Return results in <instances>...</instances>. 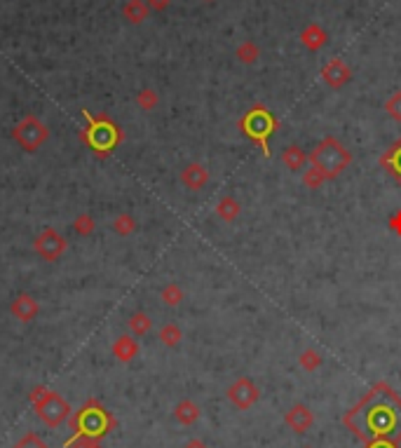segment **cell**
<instances>
[{"label":"cell","mask_w":401,"mask_h":448,"mask_svg":"<svg viewBox=\"0 0 401 448\" xmlns=\"http://www.w3.org/2000/svg\"><path fill=\"white\" fill-rule=\"evenodd\" d=\"M350 164H352V153L335 137H324L315 146V150L310 153V167L320 169L326 176V181L338 179Z\"/></svg>","instance_id":"obj_1"},{"label":"cell","mask_w":401,"mask_h":448,"mask_svg":"<svg viewBox=\"0 0 401 448\" xmlns=\"http://www.w3.org/2000/svg\"><path fill=\"white\" fill-rule=\"evenodd\" d=\"M87 127L82 132V139L90 148L97 153L99 157H106L115 150V146L125 139L122 129L110 120L108 115H92L90 110H85Z\"/></svg>","instance_id":"obj_2"},{"label":"cell","mask_w":401,"mask_h":448,"mask_svg":"<svg viewBox=\"0 0 401 448\" xmlns=\"http://www.w3.org/2000/svg\"><path fill=\"white\" fill-rule=\"evenodd\" d=\"M237 125H239V132L244 134L246 139H251L253 144L261 146L263 155L270 157V137H273V132L280 129V120H277L265 106L256 104L239 117Z\"/></svg>","instance_id":"obj_3"},{"label":"cell","mask_w":401,"mask_h":448,"mask_svg":"<svg viewBox=\"0 0 401 448\" xmlns=\"http://www.w3.org/2000/svg\"><path fill=\"white\" fill-rule=\"evenodd\" d=\"M12 137H14V141L26 153H35L47 141V137H50V129H47L45 122L38 120L35 115H26L14 125Z\"/></svg>","instance_id":"obj_4"},{"label":"cell","mask_w":401,"mask_h":448,"mask_svg":"<svg viewBox=\"0 0 401 448\" xmlns=\"http://www.w3.org/2000/svg\"><path fill=\"white\" fill-rule=\"evenodd\" d=\"M31 399H33V404H38L40 418H43L47 425H59V422H61L68 413V406L63 404V399L55 392L43 390V387L33 390Z\"/></svg>","instance_id":"obj_5"},{"label":"cell","mask_w":401,"mask_h":448,"mask_svg":"<svg viewBox=\"0 0 401 448\" xmlns=\"http://www.w3.org/2000/svg\"><path fill=\"white\" fill-rule=\"evenodd\" d=\"M66 249H68L66 237H63L61 233H57L55 228H45L43 233L33 240V251L47 263L59 261V258L66 253Z\"/></svg>","instance_id":"obj_6"},{"label":"cell","mask_w":401,"mask_h":448,"mask_svg":"<svg viewBox=\"0 0 401 448\" xmlns=\"http://www.w3.org/2000/svg\"><path fill=\"white\" fill-rule=\"evenodd\" d=\"M258 399H261V390H258L256 382L251 378H246V376H239V378L228 387V402L239 411H249L253 404H258Z\"/></svg>","instance_id":"obj_7"},{"label":"cell","mask_w":401,"mask_h":448,"mask_svg":"<svg viewBox=\"0 0 401 448\" xmlns=\"http://www.w3.org/2000/svg\"><path fill=\"white\" fill-rule=\"evenodd\" d=\"M322 80L326 82L331 90H340L347 82L352 80V68L347 66L340 57H333L331 61H326V66L322 68Z\"/></svg>","instance_id":"obj_8"},{"label":"cell","mask_w":401,"mask_h":448,"mask_svg":"<svg viewBox=\"0 0 401 448\" xmlns=\"http://www.w3.org/2000/svg\"><path fill=\"white\" fill-rule=\"evenodd\" d=\"M110 425V418L108 413H106L104 409H99L97 404H92V406H87L85 411H82V416H80V429H82V434H104L106 432V427Z\"/></svg>","instance_id":"obj_9"},{"label":"cell","mask_w":401,"mask_h":448,"mask_svg":"<svg viewBox=\"0 0 401 448\" xmlns=\"http://www.w3.org/2000/svg\"><path fill=\"white\" fill-rule=\"evenodd\" d=\"M284 422L288 425V429H293L296 434H305L312 425H315V413L310 411L308 404H293L291 409L286 411Z\"/></svg>","instance_id":"obj_10"},{"label":"cell","mask_w":401,"mask_h":448,"mask_svg":"<svg viewBox=\"0 0 401 448\" xmlns=\"http://www.w3.org/2000/svg\"><path fill=\"white\" fill-rule=\"evenodd\" d=\"M181 184H184L188 191L197 193V191H202L206 184H209V172H206L204 164L190 162V164H186V167L181 169Z\"/></svg>","instance_id":"obj_11"},{"label":"cell","mask_w":401,"mask_h":448,"mask_svg":"<svg viewBox=\"0 0 401 448\" xmlns=\"http://www.w3.org/2000/svg\"><path fill=\"white\" fill-rule=\"evenodd\" d=\"M10 312H12V317H17L19 322L28 324V322H33L35 315L40 312V305H38V300L33 296H28V293H19V296L12 300Z\"/></svg>","instance_id":"obj_12"},{"label":"cell","mask_w":401,"mask_h":448,"mask_svg":"<svg viewBox=\"0 0 401 448\" xmlns=\"http://www.w3.org/2000/svg\"><path fill=\"white\" fill-rule=\"evenodd\" d=\"M326 40H329V35L326 31L320 26V23H308V26L300 31V43H303L305 50H310V52H320L324 45H326Z\"/></svg>","instance_id":"obj_13"},{"label":"cell","mask_w":401,"mask_h":448,"mask_svg":"<svg viewBox=\"0 0 401 448\" xmlns=\"http://www.w3.org/2000/svg\"><path fill=\"white\" fill-rule=\"evenodd\" d=\"M305 162H310V155L300 148V146L291 144L282 150V164H284L288 172H300V169L305 167Z\"/></svg>","instance_id":"obj_14"},{"label":"cell","mask_w":401,"mask_h":448,"mask_svg":"<svg viewBox=\"0 0 401 448\" xmlns=\"http://www.w3.org/2000/svg\"><path fill=\"white\" fill-rule=\"evenodd\" d=\"M148 3L146 0H127L125 5H122V17L129 21V23H134V26H139V23H144L146 19H148Z\"/></svg>","instance_id":"obj_15"},{"label":"cell","mask_w":401,"mask_h":448,"mask_svg":"<svg viewBox=\"0 0 401 448\" xmlns=\"http://www.w3.org/2000/svg\"><path fill=\"white\" fill-rule=\"evenodd\" d=\"M239 214H242V204H239L237 197L226 195V197L218 199V204H216V216H218V219H221L223 223L237 221Z\"/></svg>","instance_id":"obj_16"},{"label":"cell","mask_w":401,"mask_h":448,"mask_svg":"<svg viewBox=\"0 0 401 448\" xmlns=\"http://www.w3.org/2000/svg\"><path fill=\"white\" fill-rule=\"evenodd\" d=\"M378 164H380V167H385L387 172L397 179V184L401 186V139L385 153V155H380Z\"/></svg>","instance_id":"obj_17"},{"label":"cell","mask_w":401,"mask_h":448,"mask_svg":"<svg viewBox=\"0 0 401 448\" xmlns=\"http://www.w3.org/2000/svg\"><path fill=\"white\" fill-rule=\"evenodd\" d=\"M113 355L120 359V362H132V359L139 355L137 338H132V335H120L113 343Z\"/></svg>","instance_id":"obj_18"},{"label":"cell","mask_w":401,"mask_h":448,"mask_svg":"<svg viewBox=\"0 0 401 448\" xmlns=\"http://www.w3.org/2000/svg\"><path fill=\"white\" fill-rule=\"evenodd\" d=\"M174 418L181 422V425H193V422L199 420V406L195 402H190V399H184V402L176 404Z\"/></svg>","instance_id":"obj_19"},{"label":"cell","mask_w":401,"mask_h":448,"mask_svg":"<svg viewBox=\"0 0 401 448\" xmlns=\"http://www.w3.org/2000/svg\"><path fill=\"white\" fill-rule=\"evenodd\" d=\"M235 57H237L242 64L251 66V64H256L258 57H261V47L253 43V40H244V43L237 45V50H235Z\"/></svg>","instance_id":"obj_20"},{"label":"cell","mask_w":401,"mask_h":448,"mask_svg":"<svg viewBox=\"0 0 401 448\" xmlns=\"http://www.w3.org/2000/svg\"><path fill=\"white\" fill-rule=\"evenodd\" d=\"M157 338H160V343H162L164 347H176V345L181 343V338H184V331H181L179 324L167 322V324H164V327L160 329Z\"/></svg>","instance_id":"obj_21"},{"label":"cell","mask_w":401,"mask_h":448,"mask_svg":"<svg viewBox=\"0 0 401 448\" xmlns=\"http://www.w3.org/2000/svg\"><path fill=\"white\" fill-rule=\"evenodd\" d=\"M298 362H300V369H303V371H308V373H315V371H320V369H322L324 357H322L317 350H312V347H308V350L300 352Z\"/></svg>","instance_id":"obj_22"},{"label":"cell","mask_w":401,"mask_h":448,"mask_svg":"<svg viewBox=\"0 0 401 448\" xmlns=\"http://www.w3.org/2000/svg\"><path fill=\"white\" fill-rule=\"evenodd\" d=\"M153 329V320L146 312H134L132 317H129V331H132L134 335H146Z\"/></svg>","instance_id":"obj_23"},{"label":"cell","mask_w":401,"mask_h":448,"mask_svg":"<svg viewBox=\"0 0 401 448\" xmlns=\"http://www.w3.org/2000/svg\"><path fill=\"white\" fill-rule=\"evenodd\" d=\"M160 298L167 308H176V305H181V300H184V289L176 284V282H169L167 286H162Z\"/></svg>","instance_id":"obj_24"},{"label":"cell","mask_w":401,"mask_h":448,"mask_svg":"<svg viewBox=\"0 0 401 448\" xmlns=\"http://www.w3.org/2000/svg\"><path fill=\"white\" fill-rule=\"evenodd\" d=\"M157 104H160V94L155 90H150V87H146V90H141L137 94V106L144 113H150V110L157 108Z\"/></svg>","instance_id":"obj_25"},{"label":"cell","mask_w":401,"mask_h":448,"mask_svg":"<svg viewBox=\"0 0 401 448\" xmlns=\"http://www.w3.org/2000/svg\"><path fill=\"white\" fill-rule=\"evenodd\" d=\"M113 230L120 237H129V235L137 230V219H134L132 214H120V216H115V221H113Z\"/></svg>","instance_id":"obj_26"},{"label":"cell","mask_w":401,"mask_h":448,"mask_svg":"<svg viewBox=\"0 0 401 448\" xmlns=\"http://www.w3.org/2000/svg\"><path fill=\"white\" fill-rule=\"evenodd\" d=\"M303 186L305 188H310V191H317V188H322L324 184H326V176H324L320 169H315V167H310V169H305L303 172Z\"/></svg>","instance_id":"obj_27"},{"label":"cell","mask_w":401,"mask_h":448,"mask_svg":"<svg viewBox=\"0 0 401 448\" xmlns=\"http://www.w3.org/2000/svg\"><path fill=\"white\" fill-rule=\"evenodd\" d=\"M73 230L80 235V237H87V235H92V233H94V219H92V214H80V216H75Z\"/></svg>","instance_id":"obj_28"},{"label":"cell","mask_w":401,"mask_h":448,"mask_svg":"<svg viewBox=\"0 0 401 448\" xmlns=\"http://www.w3.org/2000/svg\"><path fill=\"white\" fill-rule=\"evenodd\" d=\"M385 113L390 115L394 122H399L401 125V90L394 92L392 97L385 101Z\"/></svg>","instance_id":"obj_29"},{"label":"cell","mask_w":401,"mask_h":448,"mask_svg":"<svg viewBox=\"0 0 401 448\" xmlns=\"http://www.w3.org/2000/svg\"><path fill=\"white\" fill-rule=\"evenodd\" d=\"M17 448H47V446L38 437H35V434H28V437H23L19 441V446H17Z\"/></svg>","instance_id":"obj_30"},{"label":"cell","mask_w":401,"mask_h":448,"mask_svg":"<svg viewBox=\"0 0 401 448\" xmlns=\"http://www.w3.org/2000/svg\"><path fill=\"white\" fill-rule=\"evenodd\" d=\"M387 226H390V230L397 237H401V209H397L394 214L390 216V221H387Z\"/></svg>","instance_id":"obj_31"},{"label":"cell","mask_w":401,"mask_h":448,"mask_svg":"<svg viewBox=\"0 0 401 448\" xmlns=\"http://www.w3.org/2000/svg\"><path fill=\"white\" fill-rule=\"evenodd\" d=\"M366 448H399V446H397V441H392V439H371Z\"/></svg>","instance_id":"obj_32"},{"label":"cell","mask_w":401,"mask_h":448,"mask_svg":"<svg viewBox=\"0 0 401 448\" xmlns=\"http://www.w3.org/2000/svg\"><path fill=\"white\" fill-rule=\"evenodd\" d=\"M146 3H148V8H150V10L162 12V10H167L169 5H172V0H146Z\"/></svg>","instance_id":"obj_33"},{"label":"cell","mask_w":401,"mask_h":448,"mask_svg":"<svg viewBox=\"0 0 401 448\" xmlns=\"http://www.w3.org/2000/svg\"><path fill=\"white\" fill-rule=\"evenodd\" d=\"M186 448H206V444H204L202 439H190V441L186 444Z\"/></svg>","instance_id":"obj_34"}]
</instances>
